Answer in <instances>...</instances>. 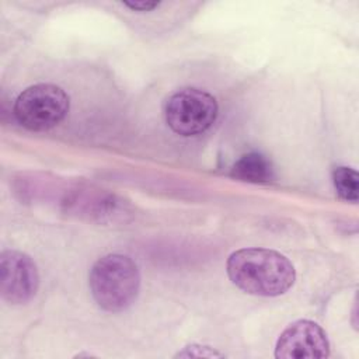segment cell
I'll use <instances>...</instances> for the list:
<instances>
[{
  "label": "cell",
  "instance_id": "obj_1",
  "mask_svg": "<svg viewBox=\"0 0 359 359\" xmlns=\"http://www.w3.org/2000/svg\"><path fill=\"white\" fill-rule=\"evenodd\" d=\"M226 269L238 289L254 296H280L296 280L292 262L283 254L268 248L237 250L229 257Z\"/></svg>",
  "mask_w": 359,
  "mask_h": 359
},
{
  "label": "cell",
  "instance_id": "obj_2",
  "mask_svg": "<svg viewBox=\"0 0 359 359\" xmlns=\"http://www.w3.org/2000/svg\"><path fill=\"white\" fill-rule=\"evenodd\" d=\"M91 294L105 311L119 313L133 304L140 289L137 265L126 255L108 254L90 271Z\"/></svg>",
  "mask_w": 359,
  "mask_h": 359
},
{
  "label": "cell",
  "instance_id": "obj_5",
  "mask_svg": "<svg viewBox=\"0 0 359 359\" xmlns=\"http://www.w3.org/2000/svg\"><path fill=\"white\" fill-rule=\"evenodd\" d=\"M39 286V273L32 258L21 251L4 250L0 255V293L10 304L29 302Z\"/></svg>",
  "mask_w": 359,
  "mask_h": 359
},
{
  "label": "cell",
  "instance_id": "obj_4",
  "mask_svg": "<svg viewBox=\"0 0 359 359\" xmlns=\"http://www.w3.org/2000/svg\"><path fill=\"white\" fill-rule=\"evenodd\" d=\"M216 98L201 88H182L174 93L165 104V122L181 136H194L209 129L217 118Z\"/></svg>",
  "mask_w": 359,
  "mask_h": 359
},
{
  "label": "cell",
  "instance_id": "obj_3",
  "mask_svg": "<svg viewBox=\"0 0 359 359\" xmlns=\"http://www.w3.org/2000/svg\"><path fill=\"white\" fill-rule=\"evenodd\" d=\"M70 101L63 88L41 83L25 88L14 102L17 122L28 130L42 132L60 123L69 112Z\"/></svg>",
  "mask_w": 359,
  "mask_h": 359
},
{
  "label": "cell",
  "instance_id": "obj_7",
  "mask_svg": "<svg viewBox=\"0 0 359 359\" xmlns=\"http://www.w3.org/2000/svg\"><path fill=\"white\" fill-rule=\"evenodd\" d=\"M230 175L238 181L264 184L273 178V168L271 161L258 153H248L241 156L233 165Z\"/></svg>",
  "mask_w": 359,
  "mask_h": 359
},
{
  "label": "cell",
  "instance_id": "obj_6",
  "mask_svg": "<svg viewBox=\"0 0 359 359\" xmlns=\"http://www.w3.org/2000/svg\"><path fill=\"white\" fill-rule=\"evenodd\" d=\"M330 342L325 331L311 320L292 323L278 338L275 356L278 359L327 358Z\"/></svg>",
  "mask_w": 359,
  "mask_h": 359
},
{
  "label": "cell",
  "instance_id": "obj_9",
  "mask_svg": "<svg viewBox=\"0 0 359 359\" xmlns=\"http://www.w3.org/2000/svg\"><path fill=\"white\" fill-rule=\"evenodd\" d=\"M223 355L220 352H216L215 349L209 346L202 345H189L185 346L181 352L175 355V358H222Z\"/></svg>",
  "mask_w": 359,
  "mask_h": 359
},
{
  "label": "cell",
  "instance_id": "obj_10",
  "mask_svg": "<svg viewBox=\"0 0 359 359\" xmlns=\"http://www.w3.org/2000/svg\"><path fill=\"white\" fill-rule=\"evenodd\" d=\"M125 7L135 10V11H151L160 6V1H150V0H140V1H123Z\"/></svg>",
  "mask_w": 359,
  "mask_h": 359
},
{
  "label": "cell",
  "instance_id": "obj_8",
  "mask_svg": "<svg viewBox=\"0 0 359 359\" xmlns=\"http://www.w3.org/2000/svg\"><path fill=\"white\" fill-rule=\"evenodd\" d=\"M332 181L338 195L348 202H358L359 177L353 168L337 167L332 172Z\"/></svg>",
  "mask_w": 359,
  "mask_h": 359
}]
</instances>
